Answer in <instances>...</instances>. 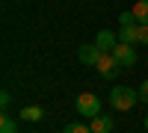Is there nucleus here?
<instances>
[{
  "label": "nucleus",
  "mask_w": 148,
  "mask_h": 133,
  "mask_svg": "<svg viewBox=\"0 0 148 133\" xmlns=\"http://www.w3.org/2000/svg\"><path fill=\"white\" fill-rule=\"evenodd\" d=\"M139 101V89H130V86H113L110 92V104H113V110H130L133 104Z\"/></svg>",
  "instance_id": "obj_1"
},
{
  "label": "nucleus",
  "mask_w": 148,
  "mask_h": 133,
  "mask_svg": "<svg viewBox=\"0 0 148 133\" xmlns=\"http://www.w3.org/2000/svg\"><path fill=\"white\" fill-rule=\"evenodd\" d=\"M77 113H80V115H89V118L101 115V101H98V95L80 92V95H77Z\"/></svg>",
  "instance_id": "obj_2"
},
{
  "label": "nucleus",
  "mask_w": 148,
  "mask_h": 133,
  "mask_svg": "<svg viewBox=\"0 0 148 133\" xmlns=\"http://www.w3.org/2000/svg\"><path fill=\"white\" fill-rule=\"evenodd\" d=\"M113 56H116V62L121 68H133L136 65V50H133V44H125V42H119L113 47Z\"/></svg>",
  "instance_id": "obj_3"
},
{
  "label": "nucleus",
  "mask_w": 148,
  "mask_h": 133,
  "mask_svg": "<svg viewBox=\"0 0 148 133\" xmlns=\"http://www.w3.org/2000/svg\"><path fill=\"white\" fill-rule=\"evenodd\" d=\"M95 68H98V74H101L104 80H116V77H119V71H121V65L116 62V56H113V53H104V56H101V62H98Z\"/></svg>",
  "instance_id": "obj_4"
},
{
  "label": "nucleus",
  "mask_w": 148,
  "mask_h": 133,
  "mask_svg": "<svg viewBox=\"0 0 148 133\" xmlns=\"http://www.w3.org/2000/svg\"><path fill=\"white\" fill-rule=\"evenodd\" d=\"M77 56H80V62H83V65H98V62H101V56H104V50L92 42V44H80Z\"/></svg>",
  "instance_id": "obj_5"
},
{
  "label": "nucleus",
  "mask_w": 148,
  "mask_h": 133,
  "mask_svg": "<svg viewBox=\"0 0 148 133\" xmlns=\"http://www.w3.org/2000/svg\"><path fill=\"white\" fill-rule=\"evenodd\" d=\"M95 44L101 47L104 53H113V47L119 44V33H113V30H101L95 35Z\"/></svg>",
  "instance_id": "obj_6"
},
{
  "label": "nucleus",
  "mask_w": 148,
  "mask_h": 133,
  "mask_svg": "<svg viewBox=\"0 0 148 133\" xmlns=\"http://www.w3.org/2000/svg\"><path fill=\"white\" fill-rule=\"evenodd\" d=\"M92 133H113V115H95L89 118Z\"/></svg>",
  "instance_id": "obj_7"
},
{
  "label": "nucleus",
  "mask_w": 148,
  "mask_h": 133,
  "mask_svg": "<svg viewBox=\"0 0 148 133\" xmlns=\"http://www.w3.org/2000/svg\"><path fill=\"white\" fill-rule=\"evenodd\" d=\"M119 42L136 44V42H139V27H119Z\"/></svg>",
  "instance_id": "obj_8"
},
{
  "label": "nucleus",
  "mask_w": 148,
  "mask_h": 133,
  "mask_svg": "<svg viewBox=\"0 0 148 133\" xmlns=\"http://www.w3.org/2000/svg\"><path fill=\"white\" fill-rule=\"evenodd\" d=\"M18 115L24 118V121H42V118H45V110H42V106H24Z\"/></svg>",
  "instance_id": "obj_9"
},
{
  "label": "nucleus",
  "mask_w": 148,
  "mask_h": 133,
  "mask_svg": "<svg viewBox=\"0 0 148 133\" xmlns=\"http://www.w3.org/2000/svg\"><path fill=\"white\" fill-rule=\"evenodd\" d=\"M130 12L136 15V21H139V24H148V0H136V6H133Z\"/></svg>",
  "instance_id": "obj_10"
},
{
  "label": "nucleus",
  "mask_w": 148,
  "mask_h": 133,
  "mask_svg": "<svg viewBox=\"0 0 148 133\" xmlns=\"http://www.w3.org/2000/svg\"><path fill=\"white\" fill-rule=\"evenodd\" d=\"M0 133H18V124L12 115H0Z\"/></svg>",
  "instance_id": "obj_11"
},
{
  "label": "nucleus",
  "mask_w": 148,
  "mask_h": 133,
  "mask_svg": "<svg viewBox=\"0 0 148 133\" xmlns=\"http://www.w3.org/2000/svg\"><path fill=\"white\" fill-rule=\"evenodd\" d=\"M62 133H92V127L89 124H80V121H68Z\"/></svg>",
  "instance_id": "obj_12"
},
{
  "label": "nucleus",
  "mask_w": 148,
  "mask_h": 133,
  "mask_svg": "<svg viewBox=\"0 0 148 133\" xmlns=\"http://www.w3.org/2000/svg\"><path fill=\"white\" fill-rule=\"evenodd\" d=\"M119 27H136V15H133V12H121L119 15Z\"/></svg>",
  "instance_id": "obj_13"
},
{
  "label": "nucleus",
  "mask_w": 148,
  "mask_h": 133,
  "mask_svg": "<svg viewBox=\"0 0 148 133\" xmlns=\"http://www.w3.org/2000/svg\"><path fill=\"white\" fill-rule=\"evenodd\" d=\"M139 44H148V24H139Z\"/></svg>",
  "instance_id": "obj_14"
},
{
  "label": "nucleus",
  "mask_w": 148,
  "mask_h": 133,
  "mask_svg": "<svg viewBox=\"0 0 148 133\" xmlns=\"http://www.w3.org/2000/svg\"><path fill=\"white\" fill-rule=\"evenodd\" d=\"M139 101H145V104H148V80L139 86Z\"/></svg>",
  "instance_id": "obj_15"
},
{
  "label": "nucleus",
  "mask_w": 148,
  "mask_h": 133,
  "mask_svg": "<svg viewBox=\"0 0 148 133\" xmlns=\"http://www.w3.org/2000/svg\"><path fill=\"white\" fill-rule=\"evenodd\" d=\"M9 101H12V95H9V92H0V104L9 106Z\"/></svg>",
  "instance_id": "obj_16"
},
{
  "label": "nucleus",
  "mask_w": 148,
  "mask_h": 133,
  "mask_svg": "<svg viewBox=\"0 0 148 133\" xmlns=\"http://www.w3.org/2000/svg\"><path fill=\"white\" fill-rule=\"evenodd\" d=\"M145 130H148V115H145Z\"/></svg>",
  "instance_id": "obj_17"
}]
</instances>
